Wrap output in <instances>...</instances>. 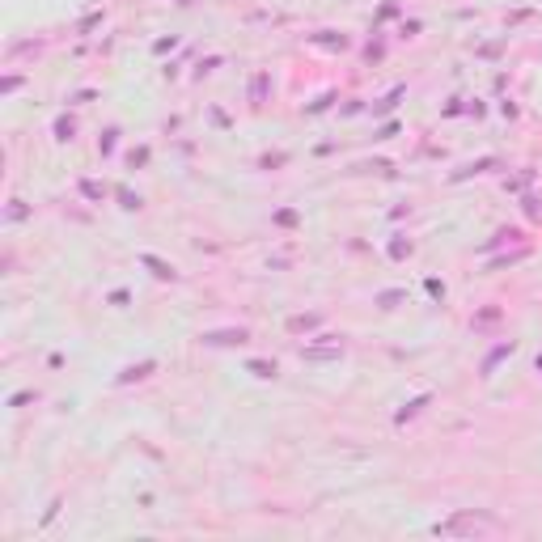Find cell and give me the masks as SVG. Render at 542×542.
<instances>
[{
	"mask_svg": "<svg viewBox=\"0 0 542 542\" xmlns=\"http://www.w3.org/2000/svg\"><path fill=\"white\" fill-rule=\"evenodd\" d=\"M144 263L153 267V275H161V280H174V267H170V263H161V259H153V255H144Z\"/></svg>",
	"mask_w": 542,
	"mask_h": 542,
	"instance_id": "cell-3",
	"label": "cell"
},
{
	"mask_svg": "<svg viewBox=\"0 0 542 542\" xmlns=\"http://www.w3.org/2000/svg\"><path fill=\"white\" fill-rule=\"evenodd\" d=\"M149 373H153V365H136V369H127L119 381H136V377H149Z\"/></svg>",
	"mask_w": 542,
	"mask_h": 542,
	"instance_id": "cell-4",
	"label": "cell"
},
{
	"mask_svg": "<svg viewBox=\"0 0 542 542\" xmlns=\"http://www.w3.org/2000/svg\"><path fill=\"white\" fill-rule=\"evenodd\" d=\"M250 369H255L259 377H275V365H263V360H255V365H250Z\"/></svg>",
	"mask_w": 542,
	"mask_h": 542,
	"instance_id": "cell-6",
	"label": "cell"
},
{
	"mask_svg": "<svg viewBox=\"0 0 542 542\" xmlns=\"http://www.w3.org/2000/svg\"><path fill=\"white\" fill-rule=\"evenodd\" d=\"M246 339H250L246 331H221V335H208L203 343H246Z\"/></svg>",
	"mask_w": 542,
	"mask_h": 542,
	"instance_id": "cell-2",
	"label": "cell"
},
{
	"mask_svg": "<svg viewBox=\"0 0 542 542\" xmlns=\"http://www.w3.org/2000/svg\"><path fill=\"white\" fill-rule=\"evenodd\" d=\"M55 136L59 140H72V123H68V119H59V123H55Z\"/></svg>",
	"mask_w": 542,
	"mask_h": 542,
	"instance_id": "cell-5",
	"label": "cell"
},
{
	"mask_svg": "<svg viewBox=\"0 0 542 542\" xmlns=\"http://www.w3.org/2000/svg\"><path fill=\"white\" fill-rule=\"evenodd\" d=\"M491 521L487 517H475V513H457L453 521H441L437 525V534H487Z\"/></svg>",
	"mask_w": 542,
	"mask_h": 542,
	"instance_id": "cell-1",
	"label": "cell"
}]
</instances>
